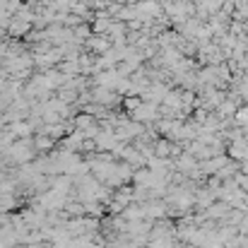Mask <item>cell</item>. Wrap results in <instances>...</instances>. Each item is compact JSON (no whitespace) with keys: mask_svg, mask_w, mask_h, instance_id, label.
Returning <instances> with one entry per match:
<instances>
[{"mask_svg":"<svg viewBox=\"0 0 248 248\" xmlns=\"http://www.w3.org/2000/svg\"><path fill=\"white\" fill-rule=\"evenodd\" d=\"M232 157H236V159H248V145L246 142H236L234 150H232Z\"/></svg>","mask_w":248,"mask_h":248,"instance_id":"6da1fadb","label":"cell"},{"mask_svg":"<svg viewBox=\"0 0 248 248\" xmlns=\"http://www.w3.org/2000/svg\"><path fill=\"white\" fill-rule=\"evenodd\" d=\"M195 159H190V157H183V159H181V164H178V169H181V171H186V173H193V171H195Z\"/></svg>","mask_w":248,"mask_h":248,"instance_id":"7a4b0ae2","label":"cell"}]
</instances>
